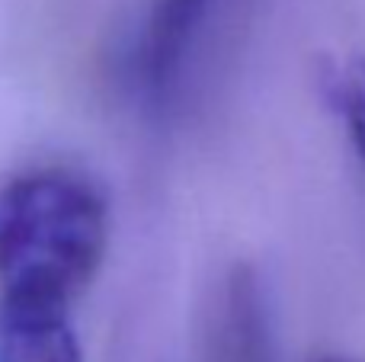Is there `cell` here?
<instances>
[{
    "instance_id": "6da1fadb",
    "label": "cell",
    "mask_w": 365,
    "mask_h": 362,
    "mask_svg": "<svg viewBox=\"0 0 365 362\" xmlns=\"http://www.w3.org/2000/svg\"><path fill=\"white\" fill-rule=\"evenodd\" d=\"M109 202L93 180L36 170L0 190V292L68 301L100 273Z\"/></svg>"
},
{
    "instance_id": "7a4b0ae2",
    "label": "cell",
    "mask_w": 365,
    "mask_h": 362,
    "mask_svg": "<svg viewBox=\"0 0 365 362\" xmlns=\"http://www.w3.org/2000/svg\"><path fill=\"white\" fill-rule=\"evenodd\" d=\"M0 362H83L68 301L0 292Z\"/></svg>"
},
{
    "instance_id": "3957f363",
    "label": "cell",
    "mask_w": 365,
    "mask_h": 362,
    "mask_svg": "<svg viewBox=\"0 0 365 362\" xmlns=\"http://www.w3.org/2000/svg\"><path fill=\"white\" fill-rule=\"evenodd\" d=\"M212 4L215 0H151L135 51L145 96L167 100Z\"/></svg>"
},
{
    "instance_id": "277c9868",
    "label": "cell",
    "mask_w": 365,
    "mask_h": 362,
    "mask_svg": "<svg viewBox=\"0 0 365 362\" xmlns=\"http://www.w3.org/2000/svg\"><path fill=\"white\" fill-rule=\"evenodd\" d=\"M205 362H272L266 305L247 267H237L225 282L221 308L208 333Z\"/></svg>"
},
{
    "instance_id": "5b68a950",
    "label": "cell",
    "mask_w": 365,
    "mask_h": 362,
    "mask_svg": "<svg viewBox=\"0 0 365 362\" xmlns=\"http://www.w3.org/2000/svg\"><path fill=\"white\" fill-rule=\"evenodd\" d=\"M334 100L346 122L349 141H353L356 154L365 164V58H356L336 74L334 83Z\"/></svg>"
},
{
    "instance_id": "8992f818",
    "label": "cell",
    "mask_w": 365,
    "mask_h": 362,
    "mask_svg": "<svg viewBox=\"0 0 365 362\" xmlns=\"http://www.w3.org/2000/svg\"><path fill=\"white\" fill-rule=\"evenodd\" d=\"M314 362H346V359H336V356H321V359H314Z\"/></svg>"
}]
</instances>
